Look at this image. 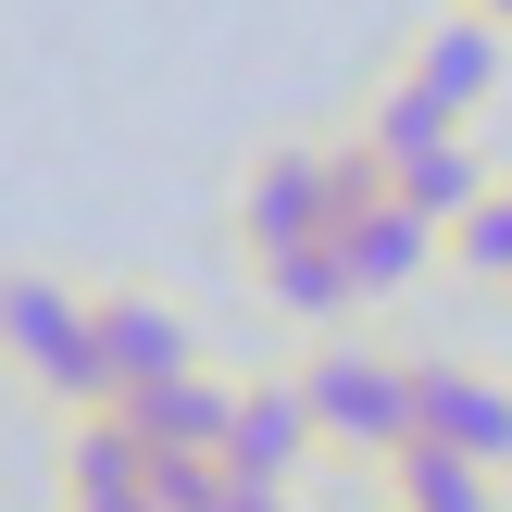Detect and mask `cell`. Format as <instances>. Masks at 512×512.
Returning <instances> with one entry per match:
<instances>
[{
    "instance_id": "cell-1",
    "label": "cell",
    "mask_w": 512,
    "mask_h": 512,
    "mask_svg": "<svg viewBox=\"0 0 512 512\" xmlns=\"http://www.w3.org/2000/svg\"><path fill=\"white\" fill-rule=\"evenodd\" d=\"M338 200H350V125L263 138L238 163V188H225V250H238V275L275 263V250H300V238H338Z\"/></svg>"
},
{
    "instance_id": "cell-2",
    "label": "cell",
    "mask_w": 512,
    "mask_h": 512,
    "mask_svg": "<svg viewBox=\"0 0 512 512\" xmlns=\"http://www.w3.org/2000/svg\"><path fill=\"white\" fill-rule=\"evenodd\" d=\"M413 363L425 350H388V338H313L300 350V400H313L338 475H375L400 438H413Z\"/></svg>"
},
{
    "instance_id": "cell-3",
    "label": "cell",
    "mask_w": 512,
    "mask_h": 512,
    "mask_svg": "<svg viewBox=\"0 0 512 512\" xmlns=\"http://www.w3.org/2000/svg\"><path fill=\"white\" fill-rule=\"evenodd\" d=\"M0 350H13V375H25L38 413H100V288L25 263L13 288H0Z\"/></svg>"
},
{
    "instance_id": "cell-4",
    "label": "cell",
    "mask_w": 512,
    "mask_h": 512,
    "mask_svg": "<svg viewBox=\"0 0 512 512\" xmlns=\"http://www.w3.org/2000/svg\"><path fill=\"white\" fill-rule=\"evenodd\" d=\"M400 75H425L450 113L488 125V113H500V88H512V25H488L475 0H425V13L400 25Z\"/></svg>"
},
{
    "instance_id": "cell-5",
    "label": "cell",
    "mask_w": 512,
    "mask_h": 512,
    "mask_svg": "<svg viewBox=\"0 0 512 512\" xmlns=\"http://www.w3.org/2000/svg\"><path fill=\"white\" fill-rule=\"evenodd\" d=\"M413 438L463 450V463H500L512 475V375L500 363H463V350H425L413 363Z\"/></svg>"
},
{
    "instance_id": "cell-6",
    "label": "cell",
    "mask_w": 512,
    "mask_h": 512,
    "mask_svg": "<svg viewBox=\"0 0 512 512\" xmlns=\"http://www.w3.org/2000/svg\"><path fill=\"white\" fill-rule=\"evenodd\" d=\"M200 363V325L175 313L163 288H100V413H125L138 388H163V375H188Z\"/></svg>"
},
{
    "instance_id": "cell-7",
    "label": "cell",
    "mask_w": 512,
    "mask_h": 512,
    "mask_svg": "<svg viewBox=\"0 0 512 512\" xmlns=\"http://www.w3.org/2000/svg\"><path fill=\"white\" fill-rule=\"evenodd\" d=\"M313 463H325V425H313V400H300V363L288 375H238L225 475H250V488H313Z\"/></svg>"
},
{
    "instance_id": "cell-8",
    "label": "cell",
    "mask_w": 512,
    "mask_h": 512,
    "mask_svg": "<svg viewBox=\"0 0 512 512\" xmlns=\"http://www.w3.org/2000/svg\"><path fill=\"white\" fill-rule=\"evenodd\" d=\"M363 500L375 512H512V475L463 463V450H438V438H400L388 463L363 475Z\"/></svg>"
},
{
    "instance_id": "cell-9",
    "label": "cell",
    "mask_w": 512,
    "mask_h": 512,
    "mask_svg": "<svg viewBox=\"0 0 512 512\" xmlns=\"http://www.w3.org/2000/svg\"><path fill=\"white\" fill-rule=\"evenodd\" d=\"M250 288H263V313H288V325H350L363 313V275H350L338 238H300V250H275V263H250Z\"/></svg>"
},
{
    "instance_id": "cell-10",
    "label": "cell",
    "mask_w": 512,
    "mask_h": 512,
    "mask_svg": "<svg viewBox=\"0 0 512 512\" xmlns=\"http://www.w3.org/2000/svg\"><path fill=\"white\" fill-rule=\"evenodd\" d=\"M125 413H138V438H150V450H213V463H225V425H238V375L188 363V375H163V388H138Z\"/></svg>"
},
{
    "instance_id": "cell-11",
    "label": "cell",
    "mask_w": 512,
    "mask_h": 512,
    "mask_svg": "<svg viewBox=\"0 0 512 512\" xmlns=\"http://www.w3.org/2000/svg\"><path fill=\"white\" fill-rule=\"evenodd\" d=\"M388 175H400V200H413V213H438V225H463L475 200L500 188V150H488V138H475V125H463V138H438V150H413V163H388Z\"/></svg>"
},
{
    "instance_id": "cell-12",
    "label": "cell",
    "mask_w": 512,
    "mask_h": 512,
    "mask_svg": "<svg viewBox=\"0 0 512 512\" xmlns=\"http://www.w3.org/2000/svg\"><path fill=\"white\" fill-rule=\"evenodd\" d=\"M450 275H463V288H488V300H512V175L475 200L463 225H450Z\"/></svg>"
},
{
    "instance_id": "cell-13",
    "label": "cell",
    "mask_w": 512,
    "mask_h": 512,
    "mask_svg": "<svg viewBox=\"0 0 512 512\" xmlns=\"http://www.w3.org/2000/svg\"><path fill=\"white\" fill-rule=\"evenodd\" d=\"M213 512H300V488H250V475H225Z\"/></svg>"
},
{
    "instance_id": "cell-14",
    "label": "cell",
    "mask_w": 512,
    "mask_h": 512,
    "mask_svg": "<svg viewBox=\"0 0 512 512\" xmlns=\"http://www.w3.org/2000/svg\"><path fill=\"white\" fill-rule=\"evenodd\" d=\"M475 13H488V25H512V0H475Z\"/></svg>"
}]
</instances>
